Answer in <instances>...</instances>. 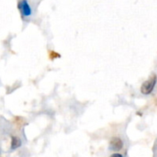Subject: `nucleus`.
Returning a JSON list of instances; mask_svg holds the SVG:
<instances>
[{"mask_svg": "<svg viewBox=\"0 0 157 157\" xmlns=\"http://www.w3.org/2000/svg\"><path fill=\"white\" fill-rule=\"evenodd\" d=\"M157 82V75H152V76H150L141 86V92L144 94V95H150L155 87V85H156Z\"/></svg>", "mask_w": 157, "mask_h": 157, "instance_id": "nucleus-1", "label": "nucleus"}, {"mask_svg": "<svg viewBox=\"0 0 157 157\" xmlns=\"http://www.w3.org/2000/svg\"><path fill=\"white\" fill-rule=\"evenodd\" d=\"M123 141L120 138V137H113L111 138L110 142H109V150L110 151H121L123 148Z\"/></svg>", "mask_w": 157, "mask_h": 157, "instance_id": "nucleus-2", "label": "nucleus"}, {"mask_svg": "<svg viewBox=\"0 0 157 157\" xmlns=\"http://www.w3.org/2000/svg\"><path fill=\"white\" fill-rule=\"evenodd\" d=\"M18 7H19V10L23 16L28 17L31 14L30 6H29V3L27 2V0H21L18 4Z\"/></svg>", "mask_w": 157, "mask_h": 157, "instance_id": "nucleus-3", "label": "nucleus"}, {"mask_svg": "<svg viewBox=\"0 0 157 157\" xmlns=\"http://www.w3.org/2000/svg\"><path fill=\"white\" fill-rule=\"evenodd\" d=\"M22 144L21 139L17 136H11V144H10V148L11 150H16L18 149Z\"/></svg>", "mask_w": 157, "mask_h": 157, "instance_id": "nucleus-4", "label": "nucleus"}, {"mask_svg": "<svg viewBox=\"0 0 157 157\" xmlns=\"http://www.w3.org/2000/svg\"><path fill=\"white\" fill-rule=\"evenodd\" d=\"M60 55L58 54V53H56L55 52H53V51H50V58L52 60V59H54V58H56V57H59Z\"/></svg>", "mask_w": 157, "mask_h": 157, "instance_id": "nucleus-5", "label": "nucleus"}, {"mask_svg": "<svg viewBox=\"0 0 157 157\" xmlns=\"http://www.w3.org/2000/svg\"><path fill=\"white\" fill-rule=\"evenodd\" d=\"M109 157H123V156H122V155H121V154H119V153H116V154L111 155Z\"/></svg>", "mask_w": 157, "mask_h": 157, "instance_id": "nucleus-6", "label": "nucleus"}]
</instances>
